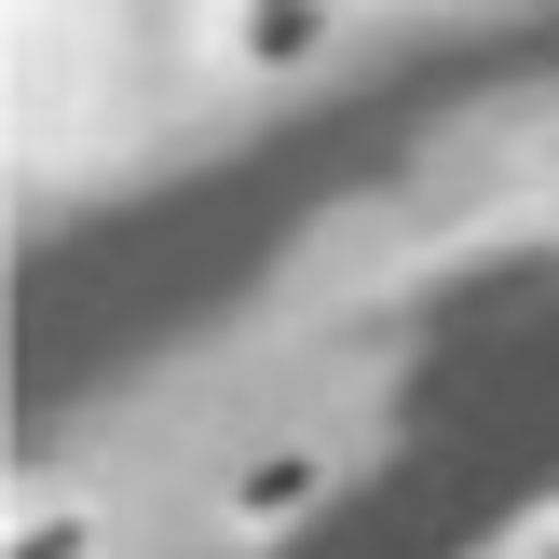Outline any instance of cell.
Masks as SVG:
<instances>
[{"label":"cell","mask_w":559,"mask_h":559,"mask_svg":"<svg viewBox=\"0 0 559 559\" xmlns=\"http://www.w3.org/2000/svg\"><path fill=\"white\" fill-rule=\"evenodd\" d=\"M546 178H559V151H546Z\"/></svg>","instance_id":"obj_4"},{"label":"cell","mask_w":559,"mask_h":559,"mask_svg":"<svg viewBox=\"0 0 559 559\" xmlns=\"http://www.w3.org/2000/svg\"><path fill=\"white\" fill-rule=\"evenodd\" d=\"M369 14L382 0H205V69L287 82V69H314V55H342Z\"/></svg>","instance_id":"obj_1"},{"label":"cell","mask_w":559,"mask_h":559,"mask_svg":"<svg viewBox=\"0 0 559 559\" xmlns=\"http://www.w3.org/2000/svg\"><path fill=\"white\" fill-rule=\"evenodd\" d=\"M0 559H109V506H96V491L27 478L14 506H0Z\"/></svg>","instance_id":"obj_3"},{"label":"cell","mask_w":559,"mask_h":559,"mask_svg":"<svg viewBox=\"0 0 559 559\" xmlns=\"http://www.w3.org/2000/svg\"><path fill=\"white\" fill-rule=\"evenodd\" d=\"M328 478H342V451H328V437H273L260 464H233V478H218V533H233V546L300 533V519L328 506Z\"/></svg>","instance_id":"obj_2"}]
</instances>
